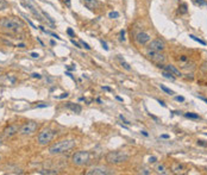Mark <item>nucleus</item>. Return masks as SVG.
Listing matches in <instances>:
<instances>
[{
  "instance_id": "50",
  "label": "nucleus",
  "mask_w": 207,
  "mask_h": 175,
  "mask_svg": "<svg viewBox=\"0 0 207 175\" xmlns=\"http://www.w3.org/2000/svg\"><path fill=\"white\" fill-rule=\"evenodd\" d=\"M0 158H1V157H0Z\"/></svg>"
},
{
  "instance_id": "3",
  "label": "nucleus",
  "mask_w": 207,
  "mask_h": 175,
  "mask_svg": "<svg viewBox=\"0 0 207 175\" xmlns=\"http://www.w3.org/2000/svg\"><path fill=\"white\" fill-rule=\"evenodd\" d=\"M129 154L126 151H121V150H113V151H108L105 156L106 162L109 165H120L124 163L126 161H129Z\"/></svg>"
},
{
  "instance_id": "47",
  "label": "nucleus",
  "mask_w": 207,
  "mask_h": 175,
  "mask_svg": "<svg viewBox=\"0 0 207 175\" xmlns=\"http://www.w3.org/2000/svg\"><path fill=\"white\" fill-rule=\"evenodd\" d=\"M142 133H143V135H144L145 137H148V132H146V131H142Z\"/></svg>"
},
{
  "instance_id": "27",
  "label": "nucleus",
  "mask_w": 207,
  "mask_h": 175,
  "mask_svg": "<svg viewBox=\"0 0 207 175\" xmlns=\"http://www.w3.org/2000/svg\"><path fill=\"white\" fill-rule=\"evenodd\" d=\"M80 44H81V46L82 48H85V49H87V50H90V46L87 44V43H85L83 41H80Z\"/></svg>"
},
{
  "instance_id": "11",
  "label": "nucleus",
  "mask_w": 207,
  "mask_h": 175,
  "mask_svg": "<svg viewBox=\"0 0 207 175\" xmlns=\"http://www.w3.org/2000/svg\"><path fill=\"white\" fill-rule=\"evenodd\" d=\"M136 42L139 44V46H145L146 43L150 42V36L149 34L146 32H139L136 35Z\"/></svg>"
},
{
  "instance_id": "34",
  "label": "nucleus",
  "mask_w": 207,
  "mask_h": 175,
  "mask_svg": "<svg viewBox=\"0 0 207 175\" xmlns=\"http://www.w3.org/2000/svg\"><path fill=\"white\" fill-rule=\"evenodd\" d=\"M101 44H102V46H104V49H105V50H108V46H107V44H106V42L101 41Z\"/></svg>"
},
{
  "instance_id": "38",
  "label": "nucleus",
  "mask_w": 207,
  "mask_h": 175,
  "mask_svg": "<svg viewBox=\"0 0 207 175\" xmlns=\"http://www.w3.org/2000/svg\"><path fill=\"white\" fill-rule=\"evenodd\" d=\"M68 34H69V35H70L72 37H75V35H74V32H73L72 29H68Z\"/></svg>"
},
{
  "instance_id": "42",
  "label": "nucleus",
  "mask_w": 207,
  "mask_h": 175,
  "mask_svg": "<svg viewBox=\"0 0 207 175\" xmlns=\"http://www.w3.org/2000/svg\"><path fill=\"white\" fill-rule=\"evenodd\" d=\"M198 144L199 145H206V144L204 143V141H198Z\"/></svg>"
},
{
  "instance_id": "13",
  "label": "nucleus",
  "mask_w": 207,
  "mask_h": 175,
  "mask_svg": "<svg viewBox=\"0 0 207 175\" xmlns=\"http://www.w3.org/2000/svg\"><path fill=\"white\" fill-rule=\"evenodd\" d=\"M164 69L165 70H168L169 73H171L175 78H179V76H181L182 74H181V72L175 67V66H173V65H167V66H164Z\"/></svg>"
},
{
  "instance_id": "1",
  "label": "nucleus",
  "mask_w": 207,
  "mask_h": 175,
  "mask_svg": "<svg viewBox=\"0 0 207 175\" xmlns=\"http://www.w3.org/2000/svg\"><path fill=\"white\" fill-rule=\"evenodd\" d=\"M74 147H75V141L74 139H62V141H58V142L54 143L49 148V154H51V155L63 154L66 151H69Z\"/></svg>"
},
{
  "instance_id": "8",
  "label": "nucleus",
  "mask_w": 207,
  "mask_h": 175,
  "mask_svg": "<svg viewBox=\"0 0 207 175\" xmlns=\"http://www.w3.org/2000/svg\"><path fill=\"white\" fill-rule=\"evenodd\" d=\"M108 174H112V172H109L108 168L102 166L92 167V168H90L86 172V175H108Z\"/></svg>"
},
{
  "instance_id": "22",
  "label": "nucleus",
  "mask_w": 207,
  "mask_h": 175,
  "mask_svg": "<svg viewBox=\"0 0 207 175\" xmlns=\"http://www.w3.org/2000/svg\"><path fill=\"white\" fill-rule=\"evenodd\" d=\"M161 89H162V91H164V92L165 93H168V94H174V91H171L170 88H168V87H165V86H164V85H161Z\"/></svg>"
},
{
  "instance_id": "2",
  "label": "nucleus",
  "mask_w": 207,
  "mask_h": 175,
  "mask_svg": "<svg viewBox=\"0 0 207 175\" xmlns=\"http://www.w3.org/2000/svg\"><path fill=\"white\" fill-rule=\"evenodd\" d=\"M0 26L12 32H17L19 29L24 26V23L18 17H5L0 19Z\"/></svg>"
},
{
  "instance_id": "5",
  "label": "nucleus",
  "mask_w": 207,
  "mask_h": 175,
  "mask_svg": "<svg viewBox=\"0 0 207 175\" xmlns=\"http://www.w3.org/2000/svg\"><path fill=\"white\" fill-rule=\"evenodd\" d=\"M55 137V131L51 129H44L42 130L37 137V142L39 145H46L49 144Z\"/></svg>"
},
{
  "instance_id": "26",
  "label": "nucleus",
  "mask_w": 207,
  "mask_h": 175,
  "mask_svg": "<svg viewBox=\"0 0 207 175\" xmlns=\"http://www.w3.org/2000/svg\"><path fill=\"white\" fill-rule=\"evenodd\" d=\"M108 17H109V18H118V17H119V13H118V12H111V13L108 14Z\"/></svg>"
},
{
  "instance_id": "48",
  "label": "nucleus",
  "mask_w": 207,
  "mask_h": 175,
  "mask_svg": "<svg viewBox=\"0 0 207 175\" xmlns=\"http://www.w3.org/2000/svg\"><path fill=\"white\" fill-rule=\"evenodd\" d=\"M158 102H160V104H161L162 106H165V104H164V102H163V101H161V100H158Z\"/></svg>"
},
{
  "instance_id": "36",
  "label": "nucleus",
  "mask_w": 207,
  "mask_h": 175,
  "mask_svg": "<svg viewBox=\"0 0 207 175\" xmlns=\"http://www.w3.org/2000/svg\"><path fill=\"white\" fill-rule=\"evenodd\" d=\"M175 99H176L177 101H185V98H183V97H176Z\"/></svg>"
},
{
  "instance_id": "14",
  "label": "nucleus",
  "mask_w": 207,
  "mask_h": 175,
  "mask_svg": "<svg viewBox=\"0 0 207 175\" xmlns=\"http://www.w3.org/2000/svg\"><path fill=\"white\" fill-rule=\"evenodd\" d=\"M67 109L72 110L73 112H75V113H80L82 110L81 106H80L79 104H73V102H67Z\"/></svg>"
},
{
  "instance_id": "4",
  "label": "nucleus",
  "mask_w": 207,
  "mask_h": 175,
  "mask_svg": "<svg viewBox=\"0 0 207 175\" xmlns=\"http://www.w3.org/2000/svg\"><path fill=\"white\" fill-rule=\"evenodd\" d=\"M87 162H90V153L88 151H85V150H80V151H76L72 157V163L74 166H83L86 165Z\"/></svg>"
},
{
  "instance_id": "49",
  "label": "nucleus",
  "mask_w": 207,
  "mask_h": 175,
  "mask_svg": "<svg viewBox=\"0 0 207 175\" xmlns=\"http://www.w3.org/2000/svg\"><path fill=\"white\" fill-rule=\"evenodd\" d=\"M0 143H1V138H0Z\"/></svg>"
},
{
  "instance_id": "44",
  "label": "nucleus",
  "mask_w": 207,
  "mask_h": 175,
  "mask_svg": "<svg viewBox=\"0 0 207 175\" xmlns=\"http://www.w3.org/2000/svg\"><path fill=\"white\" fill-rule=\"evenodd\" d=\"M102 89H105V91H108V92H111V88H109V87H102Z\"/></svg>"
},
{
  "instance_id": "39",
  "label": "nucleus",
  "mask_w": 207,
  "mask_h": 175,
  "mask_svg": "<svg viewBox=\"0 0 207 175\" xmlns=\"http://www.w3.org/2000/svg\"><path fill=\"white\" fill-rule=\"evenodd\" d=\"M31 56H32V57H34V58H38V54H36V53H31Z\"/></svg>"
},
{
  "instance_id": "31",
  "label": "nucleus",
  "mask_w": 207,
  "mask_h": 175,
  "mask_svg": "<svg viewBox=\"0 0 207 175\" xmlns=\"http://www.w3.org/2000/svg\"><path fill=\"white\" fill-rule=\"evenodd\" d=\"M72 43H73V44H74V46H76V48H82L81 44H80V42L78 43V42H75L74 39H72Z\"/></svg>"
},
{
  "instance_id": "30",
  "label": "nucleus",
  "mask_w": 207,
  "mask_h": 175,
  "mask_svg": "<svg viewBox=\"0 0 207 175\" xmlns=\"http://www.w3.org/2000/svg\"><path fill=\"white\" fill-rule=\"evenodd\" d=\"M119 118H120V119L123 120V121H124V123H125V124H127V125H130V124H131V123H130V121H129V120H126L125 118H124V117H123V116H121V114H120V116H119Z\"/></svg>"
},
{
  "instance_id": "15",
  "label": "nucleus",
  "mask_w": 207,
  "mask_h": 175,
  "mask_svg": "<svg viewBox=\"0 0 207 175\" xmlns=\"http://www.w3.org/2000/svg\"><path fill=\"white\" fill-rule=\"evenodd\" d=\"M38 174H49V175H55L58 174L57 170H51V169H43V170H38Z\"/></svg>"
},
{
  "instance_id": "29",
  "label": "nucleus",
  "mask_w": 207,
  "mask_h": 175,
  "mask_svg": "<svg viewBox=\"0 0 207 175\" xmlns=\"http://www.w3.org/2000/svg\"><path fill=\"white\" fill-rule=\"evenodd\" d=\"M31 76H32L34 79H41V78H42V75H39L38 73H32L31 74Z\"/></svg>"
},
{
  "instance_id": "20",
  "label": "nucleus",
  "mask_w": 207,
  "mask_h": 175,
  "mask_svg": "<svg viewBox=\"0 0 207 175\" xmlns=\"http://www.w3.org/2000/svg\"><path fill=\"white\" fill-rule=\"evenodd\" d=\"M7 2H6V0H0V11H4V10L7 9Z\"/></svg>"
},
{
  "instance_id": "16",
  "label": "nucleus",
  "mask_w": 207,
  "mask_h": 175,
  "mask_svg": "<svg viewBox=\"0 0 207 175\" xmlns=\"http://www.w3.org/2000/svg\"><path fill=\"white\" fill-rule=\"evenodd\" d=\"M119 60H120V65H121V67H123L124 69H126V70H131V67H130V65H129L127 62L124 61V58H121V57L119 56Z\"/></svg>"
},
{
  "instance_id": "12",
  "label": "nucleus",
  "mask_w": 207,
  "mask_h": 175,
  "mask_svg": "<svg viewBox=\"0 0 207 175\" xmlns=\"http://www.w3.org/2000/svg\"><path fill=\"white\" fill-rule=\"evenodd\" d=\"M83 5L90 11H97L100 7V2L98 0H83Z\"/></svg>"
},
{
  "instance_id": "17",
  "label": "nucleus",
  "mask_w": 207,
  "mask_h": 175,
  "mask_svg": "<svg viewBox=\"0 0 207 175\" xmlns=\"http://www.w3.org/2000/svg\"><path fill=\"white\" fill-rule=\"evenodd\" d=\"M200 72L204 74L205 76H207V61L201 63V66H200Z\"/></svg>"
},
{
  "instance_id": "24",
  "label": "nucleus",
  "mask_w": 207,
  "mask_h": 175,
  "mask_svg": "<svg viewBox=\"0 0 207 175\" xmlns=\"http://www.w3.org/2000/svg\"><path fill=\"white\" fill-rule=\"evenodd\" d=\"M182 168H183V167L181 166V165H175V166L173 167V170H174V173H180Z\"/></svg>"
},
{
  "instance_id": "23",
  "label": "nucleus",
  "mask_w": 207,
  "mask_h": 175,
  "mask_svg": "<svg viewBox=\"0 0 207 175\" xmlns=\"http://www.w3.org/2000/svg\"><path fill=\"white\" fill-rule=\"evenodd\" d=\"M157 172L161 173V174H165V167L163 166V165H158L157 166Z\"/></svg>"
},
{
  "instance_id": "37",
  "label": "nucleus",
  "mask_w": 207,
  "mask_h": 175,
  "mask_svg": "<svg viewBox=\"0 0 207 175\" xmlns=\"http://www.w3.org/2000/svg\"><path fill=\"white\" fill-rule=\"evenodd\" d=\"M180 60H181V61H182V62L187 61V56H186V55H182V56H181V57H180Z\"/></svg>"
},
{
  "instance_id": "46",
  "label": "nucleus",
  "mask_w": 207,
  "mask_h": 175,
  "mask_svg": "<svg viewBox=\"0 0 207 175\" xmlns=\"http://www.w3.org/2000/svg\"><path fill=\"white\" fill-rule=\"evenodd\" d=\"M17 46H19V48H25V44H23V43H19Z\"/></svg>"
},
{
  "instance_id": "28",
  "label": "nucleus",
  "mask_w": 207,
  "mask_h": 175,
  "mask_svg": "<svg viewBox=\"0 0 207 175\" xmlns=\"http://www.w3.org/2000/svg\"><path fill=\"white\" fill-rule=\"evenodd\" d=\"M186 12H187V5L183 4V5L181 6V13H186Z\"/></svg>"
},
{
  "instance_id": "35",
  "label": "nucleus",
  "mask_w": 207,
  "mask_h": 175,
  "mask_svg": "<svg viewBox=\"0 0 207 175\" xmlns=\"http://www.w3.org/2000/svg\"><path fill=\"white\" fill-rule=\"evenodd\" d=\"M141 173L142 174H151V172H148V169H142Z\"/></svg>"
},
{
  "instance_id": "19",
  "label": "nucleus",
  "mask_w": 207,
  "mask_h": 175,
  "mask_svg": "<svg viewBox=\"0 0 207 175\" xmlns=\"http://www.w3.org/2000/svg\"><path fill=\"white\" fill-rule=\"evenodd\" d=\"M185 116L187 117V118H192V119H200V117H199L198 114H195V113H185Z\"/></svg>"
},
{
  "instance_id": "40",
  "label": "nucleus",
  "mask_w": 207,
  "mask_h": 175,
  "mask_svg": "<svg viewBox=\"0 0 207 175\" xmlns=\"http://www.w3.org/2000/svg\"><path fill=\"white\" fill-rule=\"evenodd\" d=\"M63 1L67 4V6H68V7H70V0H63Z\"/></svg>"
},
{
  "instance_id": "41",
  "label": "nucleus",
  "mask_w": 207,
  "mask_h": 175,
  "mask_svg": "<svg viewBox=\"0 0 207 175\" xmlns=\"http://www.w3.org/2000/svg\"><path fill=\"white\" fill-rule=\"evenodd\" d=\"M67 97H68V93H63L60 98H61V99H63V98H67Z\"/></svg>"
},
{
  "instance_id": "25",
  "label": "nucleus",
  "mask_w": 207,
  "mask_h": 175,
  "mask_svg": "<svg viewBox=\"0 0 207 175\" xmlns=\"http://www.w3.org/2000/svg\"><path fill=\"white\" fill-rule=\"evenodd\" d=\"M195 4H198L200 6H207L206 0H195Z\"/></svg>"
},
{
  "instance_id": "32",
  "label": "nucleus",
  "mask_w": 207,
  "mask_h": 175,
  "mask_svg": "<svg viewBox=\"0 0 207 175\" xmlns=\"http://www.w3.org/2000/svg\"><path fill=\"white\" fill-rule=\"evenodd\" d=\"M156 161H157V158H156L155 156H151L150 158H149V162H150V163H155Z\"/></svg>"
},
{
  "instance_id": "21",
  "label": "nucleus",
  "mask_w": 207,
  "mask_h": 175,
  "mask_svg": "<svg viewBox=\"0 0 207 175\" xmlns=\"http://www.w3.org/2000/svg\"><path fill=\"white\" fill-rule=\"evenodd\" d=\"M189 37H190L192 39H194L195 42H199L200 44H202V46H206V42H205V41H202V39H200V38H198V37L193 36V35H190V36H189Z\"/></svg>"
},
{
  "instance_id": "10",
  "label": "nucleus",
  "mask_w": 207,
  "mask_h": 175,
  "mask_svg": "<svg viewBox=\"0 0 207 175\" xmlns=\"http://www.w3.org/2000/svg\"><path fill=\"white\" fill-rule=\"evenodd\" d=\"M148 49L153 51H163L165 49V43L162 39H153L148 44Z\"/></svg>"
},
{
  "instance_id": "18",
  "label": "nucleus",
  "mask_w": 207,
  "mask_h": 175,
  "mask_svg": "<svg viewBox=\"0 0 207 175\" xmlns=\"http://www.w3.org/2000/svg\"><path fill=\"white\" fill-rule=\"evenodd\" d=\"M162 75L164 76V78H167V79H170V80H173V81L175 80V76H174V75H173L171 73H169L168 70H165V69H164V70L162 72Z\"/></svg>"
},
{
  "instance_id": "6",
  "label": "nucleus",
  "mask_w": 207,
  "mask_h": 175,
  "mask_svg": "<svg viewBox=\"0 0 207 175\" xmlns=\"http://www.w3.org/2000/svg\"><path fill=\"white\" fill-rule=\"evenodd\" d=\"M38 129V123L34 121V120H30V121H26L24 125L20 126V130L19 132L23 135V136H29V135H32L35 133Z\"/></svg>"
},
{
  "instance_id": "7",
  "label": "nucleus",
  "mask_w": 207,
  "mask_h": 175,
  "mask_svg": "<svg viewBox=\"0 0 207 175\" xmlns=\"http://www.w3.org/2000/svg\"><path fill=\"white\" fill-rule=\"evenodd\" d=\"M146 56L149 57V60H151L153 63L157 66L163 65L165 61V56L162 54V51H153V50H149L146 51Z\"/></svg>"
},
{
  "instance_id": "43",
  "label": "nucleus",
  "mask_w": 207,
  "mask_h": 175,
  "mask_svg": "<svg viewBox=\"0 0 207 175\" xmlns=\"http://www.w3.org/2000/svg\"><path fill=\"white\" fill-rule=\"evenodd\" d=\"M199 99H200V100H202V101H205L207 104V99H205V98H202V97H199Z\"/></svg>"
},
{
  "instance_id": "33",
  "label": "nucleus",
  "mask_w": 207,
  "mask_h": 175,
  "mask_svg": "<svg viewBox=\"0 0 207 175\" xmlns=\"http://www.w3.org/2000/svg\"><path fill=\"white\" fill-rule=\"evenodd\" d=\"M125 31H124V30H123V31H120V39H123V41H124V39H125Z\"/></svg>"
},
{
  "instance_id": "9",
  "label": "nucleus",
  "mask_w": 207,
  "mask_h": 175,
  "mask_svg": "<svg viewBox=\"0 0 207 175\" xmlns=\"http://www.w3.org/2000/svg\"><path fill=\"white\" fill-rule=\"evenodd\" d=\"M19 130H20V125L19 124H10L7 125L5 129H4V136L5 137H13L14 135H17L19 132Z\"/></svg>"
},
{
  "instance_id": "45",
  "label": "nucleus",
  "mask_w": 207,
  "mask_h": 175,
  "mask_svg": "<svg viewBox=\"0 0 207 175\" xmlns=\"http://www.w3.org/2000/svg\"><path fill=\"white\" fill-rule=\"evenodd\" d=\"M161 137H162V138H169V135H162V136H161Z\"/></svg>"
}]
</instances>
